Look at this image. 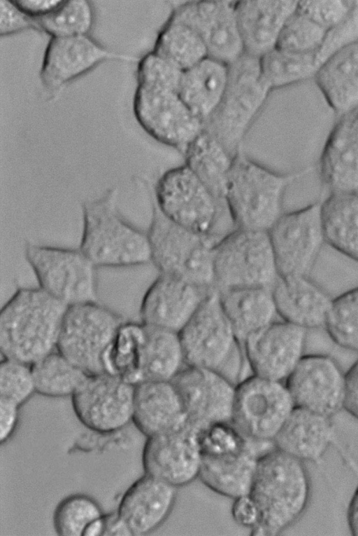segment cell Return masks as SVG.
<instances>
[{
	"instance_id": "obj_1",
	"label": "cell",
	"mask_w": 358,
	"mask_h": 536,
	"mask_svg": "<svg viewBox=\"0 0 358 536\" xmlns=\"http://www.w3.org/2000/svg\"><path fill=\"white\" fill-rule=\"evenodd\" d=\"M258 512L252 536H276L302 516L310 497L304 462L273 447L262 453L248 494Z\"/></svg>"
},
{
	"instance_id": "obj_2",
	"label": "cell",
	"mask_w": 358,
	"mask_h": 536,
	"mask_svg": "<svg viewBox=\"0 0 358 536\" xmlns=\"http://www.w3.org/2000/svg\"><path fill=\"white\" fill-rule=\"evenodd\" d=\"M68 306L38 287H19L0 311L2 358L33 364L57 350Z\"/></svg>"
},
{
	"instance_id": "obj_3",
	"label": "cell",
	"mask_w": 358,
	"mask_h": 536,
	"mask_svg": "<svg viewBox=\"0 0 358 536\" xmlns=\"http://www.w3.org/2000/svg\"><path fill=\"white\" fill-rule=\"evenodd\" d=\"M307 172H278L241 152L237 154L224 198L235 228L269 232L285 213L288 187Z\"/></svg>"
},
{
	"instance_id": "obj_4",
	"label": "cell",
	"mask_w": 358,
	"mask_h": 536,
	"mask_svg": "<svg viewBox=\"0 0 358 536\" xmlns=\"http://www.w3.org/2000/svg\"><path fill=\"white\" fill-rule=\"evenodd\" d=\"M114 188L82 205L79 249L99 268H127L151 263L148 233L129 224L117 207Z\"/></svg>"
},
{
	"instance_id": "obj_5",
	"label": "cell",
	"mask_w": 358,
	"mask_h": 536,
	"mask_svg": "<svg viewBox=\"0 0 358 536\" xmlns=\"http://www.w3.org/2000/svg\"><path fill=\"white\" fill-rule=\"evenodd\" d=\"M155 204L173 223L220 240L236 228L226 202L217 198L185 164L165 171L155 186Z\"/></svg>"
},
{
	"instance_id": "obj_6",
	"label": "cell",
	"mask_w": 358,
	"mask_h": 536,
	"mask_svg": "<svg viewBox=\"0 0 358 536\" xmlns=\"http://www.w3.org/2000/svg\"><path fill=\"white\" fill-rule=\"evenodd\" d=\"M199 440L201 482L225 497L234 500L248 495L262 454L259 445L263 444L250 440L231 422L213 424L199 431Z\"/></svg>"
},
{
	"instance_id": "obj_7",
	"label": "cell",
	"mask_w": 358,
	"mask_h": 536,
	"mask_svg": "<svg viewBox=\"0 0 358 536\" xmlns=\"http://www.w3.org/2000/svg\"><path fill=\"white\" fill-rule=\"evenodd\" d=\"M187 365L217 371L237 384L243 348L221 302L211 289L179 333Z\"/></svg>"
},
{
	"instance_id": "obj_8",
	"label": "cell",
	"mask_w": 358,
	"mask_h": 536,
	"mask_svg": "<svg viewBox=\"0 0 358 536\" xmlns=\"http://www.w3.org/2000/svg\"><path fill=\"white\" fill-rule=\"evenodd\" d=\"M271 92L262 76L259 58L244 54L230 65L224 95L203 128L236 157Z\"/></svg>"
},
{
	"instance_id": "obj_9",
	"label": "cell",
	"mask_w": 358,
	"mask_h": 536,
	"mask_svg": "<svg viewBox=\"0 0 358 536\" xmlns=\"http://www.w3.org/2000/svg\"><path fill=\"white\" fill-rule=\"evenodd\" d=\"M147 233L151 263L159 273L181 278L203 289L215 288L213 248L219 240L173 223L155 203Z\"/></svg>"
},
{
	"instance_id": "obj_10",
	"label": "cell",
	"mask_w": 358,
	"mask_h": 536,
	"mask_svg": "<svg viewBox=\"0 0 358 536\" xmlns=\"http://www.w3.org/2000/svg\"><path fill=\"white\" fill-rule=\"evenodd\" d=\"M215 289L273 288L280 278L269 232L236 228L213 248Z\"/></svg>"
},
{
	"instance_id": "obj_11",
	"label": "cell",
	"mask_w": 358,
	"mask_h": 536,
	"mask_svg": "<svg viewBox=\"0 0 358 536\" xmlns=\"http://www.w3.org/2000/svg\"><path fill=\"white\" fill-rule=\"evenodd\" d=\"M25 258L38 287L66 305L97 301L98 267L80 249L29 243Z\"/></svg>"
},
{
	"instance_id": "obj_12",
	"label": "cell",
	"mask_w": 358,
	"mask_h": 536,
	"mask_svg": "<svg viewBox=\"0 0 358 536\" xmlns=\"http://www.w3.org/2000/svg\"><path fill=\"white\" fill-rule=\"evenodd\" d=\"M295 406L285 382L252 374L236 385L231 423L254 442L273 443Z\"/></svg>"
},
{
	"instance_id": "obj_13",
	"label": "cell",
	"mask_w": 358,
	"mask_h": 536,
	"mask_svg": "<svg viewBox=\"0 0 358 536\" xmlns=\"http://www.w3.org/2000/svg\"><path fill=\"white\" fill-rule=\"evenodd\" d=\"M124 320L98 301L68 306L57 350L88 375L103 373V355Z\"/></svg>"
},
{
	"instance_id": "obj_14",
	"label": "cell",
	"mask_w": 358,
	"mask_h": 536,
	"mask_svg": "<svg viewBox=\"0 0 358 536\" xmlns=\"http://www.w3.org/2000/svg\"><path fill=\"white\" fill-rule=\"evenodd\" d=\"M133 111L147 135L182 154L203 130V122L173 90L137 84Z\"/></svg>"
},
{
	"instance_id": "obj_15",
	"label": "cell",
	"mask_w": 358,
	"mask_h": 536,
	"mask_svg": "<svg viewBox=\"0 0 358 536\" xmlns=\"http://www.w3.org/2000/svg\"><path fill=\"white\" fill-rule=\"evenodd\" d=\"M269 234L280 277L310 276L326 242L322 202L285 212Z\"/></svg>"
},
{
	"instance_id": "obj_16",
	"label": "cell",
	"mask_w": 358,
	"mask_h": 536,
	"mask_svg": "<svg viewBox=\"0 0 358 536\" xmlns=\"http://www.w3.org/2000/svg\"><path fill=\"white\" fill-rule=\"evenodd\" d=\"M135 385L112 375H87L71 397L78 420L101 434L117 432L131 420Z\"/></svg>"
},
{
	"instance_id": "obj_17",
	"label": "cell",
	"mask_w": 358,
	"mask_h": 536,
	"mask_svg": "<svg viewBox=\"0 0 358 536\" xmlns=\"http://www.w3.org/2000/svg\"><path fill=\"white\" fill-rule=\"evenodd\" d=\"M307 332L280 319L248 336L242 348L252 374L285 382L305 355Z\"/></svg>"
},
{
	"instance_id": "obj_18",
	"label": "cell",
	"mask_w": 358,
	"mask_h": 536,
	"mask_svg": "<svg viewBox=\"0 0 358 536\" xmlns=\"http://www.w3.org/2000/svg\"><path fill=\"white\" fill-rule=\"evenodd\" d=\"M173 382L191 427L201 431L213 424L231 422L236 384L222 373L187 365Z\"/></svg>"
},
{
	"instance_id": "obj_19",
	"label": "cell",
	"mask_w": 358,
	"mask_h": 536,
	"mask_svg": "<svg viewBox=\"0 0 358 536\" xmlns=\"http://www.w3.org/2000/svg\"><path fill=\"white\" fill-rule=\"evenodd\" d=\"M235 3L228 0L190 1L177 6L170 15L198 33L209 57L231 65L245 54Z\"/></svg>"
},
{
	"instance_id": "obj_20",
	"label": "cell",
	"mask_w": 358,
	"mask_h": 536,
	"mask_svg": "<svg viewBox=\"0 0 358 536\" xmlns=\"http://www.w3.org/2000/svg\"><path fill=\"white\" fill-rule=\"evenodd\" d=\"M141 460L145 474L178 488L192 483L201 469L199 431L187 424L175 432L147 437Z\"/></svg>"
},
{
	"instance_id": "obj_21",
	"label": "cell",
	"mask_w": 358,
	"mask_h": 536,
	"mask_svg": "<svg viewBox=\"0 0 358 536\" xmlns=\"http://www.w3.org/2000/svg\"><path fill=\"white\" fill-rule=\"evenodd\" d=\"M296 406L331 418L343 408L345 373L327 355H305L286 380Z\"/></svg>"
},
{
	"instance_id": "obj_22",
	"label": "cell",
	"mask_w": 358,
	"mask_h": 536,
	"mask_svg": "<svg viewBox=\"0 0 358 536\" xmlns=\"http://www.w3.org/2000/svg\"><path fill=\"white\" fill-rule=\"evenodd\" d=\"M210 290L177 277L159 273L141 301V322L147 326L180 333Z\"/></svg>"
},
{
	"instance_id": "obj_23",
	"label": "cell",
	"mask_w": 358,
	"mask_h": 536,
	"mask_svg": "<svg viewBox=\"0 0 358 536\" xmlns=\"http://www.w3.org/2000/svg\"><path fill=\"white\" fill-rule=\"evenodd\" d=\"M134 60L110 51L87 35L52 37L45 48L39 72L47 89H59L107 60Z\"/></svg>"
},
{
	"instance_id": "obj_24",
	"label": "cell",
	"mask_w": 358,
	"mask_h": 536,
	"mask_svg": "<svg viewBox=\"0 0 358 536\" xmlns=\"http://www.w3.org/2000/svg\"><path fill=\"white\" fill-rule=\"evenodd\" d=\"M178 489L145 474L124 493L117 513L132 536L148 535L169 517L177 500Z\"/></svg>"
},
{
	"instance_id": "obj_25",
	"label": "cell",
	"mask_w": 358,
	"mask_h": 536,
	"mask_svg": "<svg viewBox=\"0 0 358 536\" xmlns=\"http://www.w3.org/2000/svg\"><path fill=\"white\" fill-rule=\"evenodd\" d=\"M298 1H236L235 9L245 54L259 58L275 49Z\"/></svg>"
},
{
	"instance_id": "obj_26",
	"label": "cell",
	"mask_w": 358,
	"mask_h": 536,
	"mask_svg": "<svg viewBox=\"0 0 358 536\" xmlns=\"http://www.w3.org/2000/svg\"><path fill=\"white\" fill-rule=\"evenodd\" d=\"M131 420L146 437L185 427L188 418L173 382L145 380L136 385Z\"/></svg>"
},
{
	"instance_id": "obj_27",
	"label": "cell",
	"mask_w": 358,
	"mask_h": 536,
	"mask_svg": "<svg viewBox=\"0 0 358 536\" xmlns=\"http://www.w3.org/2000/svg\"><path fill=\"white\" fill-rule=\"evenodd\" d=\"M331 193H358V126L354 112L340 117L329 132L319 162Z\"/></svg>"
},
{
	"instance_id": "obj_28",
	"label": "cell",
	"mask_w": 358,
	"mask_h": 536,
	"mask_svg": "<svg viewBox=\"0 0 358 536\" xmlns=\"http://www.w3.org/2000/svg\"><path fill=\"white\" fill-rule=\"evenodd\" d=\"M273 293L281 319L307 330L324 327L333 298L310 276L280 277Z\"/></svg>"
},
{
	"instance_id": "obj_29",
	"label": "cell",
	"mask_w": 358,
	"mask_h": 536,
	"mask_svg": "<svg viewBox=\"0 0 358 536\" xmlns=\"http://www.w3.org/2000/svg\"><path fill=\"white\" fill-rule=\"evenodd\" d=\"M313 78L331 109L340 117L358 109V39L336 50Z\"/></svg>"
},
{
	"instance_id": "obj_30",
	"label": "cell",
	"mask_w": 358,
	"mask_h": 536,
	"mask_svg": "<svg viewBox=\"0 0 358 536\" xmlns=\"http://www.w3.org/2000/svg\"><path fill=\"white\" fill-rule=\"evenodd\" d=\"M333 434L330 417L295 406L273 444L303 462L316 461L329 447Z\"/></svg>"
},
{
	"instance_id": "obj_31",
	"label": "cell",
	"mask_w": 358,
	"mask_h": 536,
	"mask_svg": "<svg viewBox=\"0 0 358 536\" xmlns=\"http://www.w3.org/2000/svg\"><path fill=\"white\" fill-rule=\"evenodd\" d=\"M229 75L230 65L208 56L182 71L178 94L204 123L220 105Z\"/></svg>"
},
{
	"instance_id": "obj_32",
	"label": "cell",
	"mask_w": 358,
	"mask_h": 536,
	"mask_svg": "<svg viewBox=\"0 0 358 536\" xmlns=\"http://www.w3.org/2000/svg\"><path fill=\"white\" fill-rule=\"evenodd\" d=\"M218 291L223 308L241 345L248 336L279 317L273 288L249 287Z\"/></svg>"
},
{
	"instance_id": "obj_33",
	"label": "cell",
	"mask_w": 358,
	"mask_h": 536,
	"mask_svg": "<svg viewBox=\"0 0 358 536\" xmlns=\"http://www.w3.org/2000/svg\"><path fill=\"white\" fill-rule=\"evenodd\" d=\"M322 219L325 242L358 263V193H331Z\"/></svg>"
},
{
	"instance_id": "obj_34",
	"label": "cell",
	"mask_w": 358,
	"mask_h": 536,
	"mask_svg": "<svg viewBox=\"0 0 358 536\" xmlns=\"http://www.w3.org/2000/svg\"><path fill=\"white\" fill-rule=\"evenodd\" d=\"M182 155L184 164L217 198L225 200L228 177L235 157L204 128Z\"/></svg>"
},
{
	"instance_id": "obj_35",
	"label": "cell",
	"mask_w": 358,
	"mask_h": 536,
	"mask_svg": "<svg viewBox=\"0 0 358 536\" xmlns=\"http://www.w3.org/2000/svg\"><path fill=\"white\" fill-rule=\"evenodd\" d=\"M145 327L141 322L124 320L102 357L103 373L134 385L143 381V353Z\"/></svg>"
},
{
	"instance_id": "obj_36",
	"label": "cell",
	"mask_w": 358,
	"mask_h": 536,
	"mask_svg": "<svg viewBox=\"0 0 358 536\" xmlns=\"http://www.w3.org/2000/svg\"><path fill=\"white\" fill-rule=\"evenodd\" d=\"M145 327L143 381H173L187 366L179 333L147 325Z\"/></svg>"
},
{
	"instance_id": "obj_37",
	"label": "cell",
	"mask_w": 358,
	"mask_h": 536,
	"mask_svg": "<svg viewBox=\"0 0 358 536\" xmlns=\"http://www.w3.org/2000/svg\"><path fill=\"white\" fill-rule=\"evenodd\" d=\"M152 51L182 71L208 56L198 33L187 24L171 15L159 29Z\"/></svg>"
},
{
	"instance_id": "obj_38",
	"label": "cell",
	"mask_w": 358,
	"mask_h": 536,
	"mask_svg": "<svg viewBox=\"0 0 358 536\" xmlns=\"http://www.w3.org/2000/svg\"><path fill=\"white\" fill-rule=\"evenodd\" d=\"M31 366L36 393L50 398L71 397L88 375L58 350Z\"/></svg>"
},
{
	"instance_id": "obj_39",
	"label": "cell",
	"mask_w": 358,
	"mask_h": 536,
	"mask_svg": "<svg viewBox=\"0 0 358 536\" xmlns=\"http://www.w3.org/2000/svg\"><path fill=\"white\" fill-rule=\"evenodd\" d=\"M320 65L317 54H296L278 48L259 58L262 76L272 91L313 78Z\"/></svg>"
},
{
	"instance_id": "obj_40",
	"label": "cell",
	"mask_w": 358,
	"mask_h": 536,
	"mask_svg": "<svg viewBox=\"0 0 358 536\" xmlns=\"http://www.w3.org/2000/svg\"><path fill=\"white\" fill-rule=\"evenodd\" d=\"M94 19L90 1L68 0L62 1L51 13L35 21L38 29L52 38L87 35Z\"/></svg>"
},
{
	"instance_id": "obj_41",
	"label": "cell",
	"mask_w": 358,
	"mask_h": 536,
	"mask_svg": "<svg viewBox=\"0 0 358 536\" xmlns=\"http://www.w3.org/2000/svg\"><path fill=\"white\" fill-rule=\"evenodd\" d=\"M324 328L336 345L358 353V287L332 299Z\"/></svg>"
},
{
	"instance_id": "obj_42",
	"label": "cell",
	"mask_w": 358,
	"mask_h": 536,
	"mask_svg": "<svg viewBox=\"0 0 358 536\" xmlns=\"http://www.w3.org/2000/svg\"><path fill=\"white\" fill-rule=\"evenodd\" d=\"M99 504L85 494H73L62 500L53 513L55 532L59 536H83L87 528L103 516Z\"/></svg>"
},
{
	"instance_id": "obj_43",
	"label": "cell",
	"mask_w": 358,
	"mask_h": 536,
	"mask_svg": "<svg viewBox=\"0 0 358 536\" xmlns=\"http://www.w3.org/2000/svg\"><path fill=\"white\" fill-rule=\"evenodd\" d=\"M329 32L296 9L285 25L275 48L296 54H317L322 64L320 51Z\"/></svg>"
},
{
	"instance_id": "obj_44",
	"label": "cell",
	"mask_w": 358,
	"mask_h": 536,
	"mask_svg": "<svg viewBox=\"0 0 358 536\" xmlns=\"http://www.w3.org/2000/svg\"><path fill=\"white\" fill-rule=\"evenodd\" d=\"M36 393L31 366L7 358L0 362V398L12 401L20 407Z\"/></svg>"
},
{
	"instance_id": "obj_45",
	"label": "cell",
	"mask_w": 358,
	"mask_h": 536,
	"mask_svg": "<svg viewBox=\"0 0 358 536\" xmlns=\"http://www.w3.org/2000/svg\"><path fill=\"white\" fill-rule=\"evenodd\" d=\"M182 71L154 51L144 55L136 69L137 84L178 92Z\"/></svg>"
},
{
	"instance_id": "obj_46",
	"label": "cell",
	"mask_w": 358,
	"mask_h": 536,
	"mask_svg": "<svg viewBox=\"0 0 358 536\" xmlns=\"http://www.w3.org/2000/svg\"><path fill=\"white\" fill-rule=\"evenodd\" d=\"M357 1H298L297 11L331 31L345 22L354 11Z\"/></svg>"
},
{
	"instance_id": "obj_47",
	"label": "cell",
	"mask_w": 358,
	"mask_h": 536,
	"mask_svg": "<svg viewBox=\"0 0 358 536\" xmlns=\"http://www.w3.org/2000/svg\"><path fill=\"white\" fill-rule=\"evenodd\" d=\"M30 28H37L36 21L10 0L0 1V35L9 36Z\"/></svg>"
},
{
	"instance_id": "obj_48",
	"label": "cell",
	"mask_w": 358,
	"mask_h": 536,
	"mask_svg": "<svg viewBox=\"0 0 358 536\" xmlns=\"http://www.w3.org/2000/svg\"><path fill=\"white\" fill-rule=\"evenodd\" d=\"M231 513L234 521L241 526L251 530L257 525L258 512L248 495L234 500Z\"/></svg>"
},
{
	"instance_id": "obj_49",
	"label": "cell",
	"mask_w": 358,
	"mask_h": 536,
	"mask_svg": "<svg viewBox=\"0 0 358 536\" xmlns=\"http://www.w3.org/2000/svg\"><path fill=\"white\" fill-rule=\"evenodd\" d=\"M20 406L0 398V443L3 444L13 436L17 426Z\"/></svg>"
},
{
	"instance_id": "obj_50",
	"label": "cell",
	"mask_w": 358,
	"mask_h": 536,
	"mask_svg": "<svg viewBox=\"0 0 358 536\" xmlns=\"http://www.w3.org/2000/svg\"><path fill=\"white\" fill-rule=\"evenodd\" d=\"M343 408L358 420V359L345 373Z\"/></svg>"
},
{
	"instance_id": "obj_51",
	"label": "cell",
	"mask_w": 358,
	"mask_h": 536,
	"mask_svg": "<svg viewBox=\"0 0 358 536\" xmlns=\"http://www.w3.org/2000/svg\"><path fill=\"white\" fill-rule=\"evenodd\" d=\"M62 0H15V4L34 20L51 13Z\"/></svg>"
},
{
	"instance_id": "obj_52",
	"label": "cell",
	"mask_w": 358,
	"mask_h": 536,
	"mask_svg": "<svg viewBox=\"0 0 358 536\" xmlns=\"http://www.w3.org/2000/svg\"><path fill=\"white\" fill-rule=\"evenodd\" d=\"M104 530L103 535H127L132 536L129 529L124 521L119 517L117 511L105 514Z\"/></svg>"
},
{
	"instance_id": "obj_53",
	"label": "cell",
	"mask_w": 358,
	"mask_h": 536,
	"mask_svg": "<svg viewBox=\"0 0 358 536\" xmlns=\"http://www.w3.org/2000/svg\"><path fill=\"white\" fill-rule=\"evenodd\" d=\"M347 519L351 534L354 536H358V486L350 501Z\"/></svg>"
},
{
	"instance_id": "obj_54",
	"label": "cell",
	"mask_w": 358,
	"mask_h": 536,
	"mask_svg": "<svg viewBox=\"0 0 358 536\" xmlns=\"http://www.w3.org/2000/svg\"><path fill=\"white\" fill-rule=\"evenodd\" d=\"M103 516L101 517L100 518L92 522L85 530L83 536L103 535V530H104Z\"/></svg>"
},
{
	"instance_id": "obj_55",
	"label": "cell",
	"mask_w": 358,
	"mask_h": 536,
	"mask_svg": "<svg viewBox=\"0 0 358 536\" xmlns=\"http://www.w3.org/2000/svg\"><path fill=\"white\" fill-rule=\"evenodd\" d=\"M354 117L355 120L356 121V123L358 126V109L354 112Z\"/></svg>"
}]
</instances>
